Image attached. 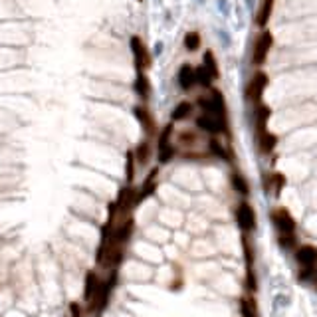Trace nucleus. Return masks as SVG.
<instances>
[{
	"label": "nucleus",
	"mask_w": 317,
	"mask_h": 317,
	"mask_svg": "<svg viewBox=\"0 0 317 317\" xmlns=\"http://www.w3.org/2000/svg\"><path fill=\"white\" fill-rule=\"evenodd\" d=\"M195 125H197L198 131L208 133V135H220V133H226L228 131V121L212 117V115H206V113L197 115L195 117Z\"/></svg>",
	"instance_id": "0eeeda50"
},
{
	"label": "nucleus",
	"mask_w": 317,
	"mask_h": 317,
	"mask_svg": "<svg viewBox=\"0 0 317 317\" xmlns=\"http://www.w3.org/2000/svg\"><path fill=\"white\" fill-rule=\"evenodd\" d=\"M270 117H272V111H270V107L264 105V103H260V105H256V115H254V125H256V135H262V133L270 131V129H268V123H270Z\"/></svg>",
	"instance_id": "ddd939ff"
},
{
	"label": "nucleus",
	"mask_w": 317,
	"mask_h": 317,
	"mask_svg": "<svg viewBox=\"0 0 317 317\" xmlns=\"http://www.w3.org/2000/svg\"><path fill=\"white\" fill-rule=\"evenodd\" d=\"M258 139V151L260 155H270V153L276 149V145H278V135H273L272 131H266V133H262V135H256Z\"/></svg>",
	"instance_id": "f3484780"
},
{
	"label": "nucleus",
	"mask_w": 317,
	"mask_h": 317,
	"mask_svg": "<svg viewBox=\"0 0 317 317\" xmlns=\"http://www.w3.org/2000/svg\"><path fill=\"white\" fill-rule=\"evenodd\" d=\"M151 145H149V141H143V143H139V147L135 149V161L137 165H147L149 161H151Z\"/></svg>",
	"instance_id": "b1692460"
},
{
	"label": "nucleus",
	"mask_w": 317,
	"mask_h": 317,
	"mask_svg": "<svg viewBox=\"0 0 317 317\" xmlns=\"http://www.w3.org/2000/svg\"><path fill=\"white\" fill-rule=\"evenodd\" d=\"M273 6H276V0H262L260 2V8L256 12V26H260L262 30L268 28L270 20L273 16Z\"/></svg>",
	"instance_id": "f8f14e48"
},
{
	"label": "nucleus",
	"mask_w": 317,
	"mask_h": 317,
	"mask_svg": "<svg viewBox=\"0 0 317 317\" xmlns=\"http://www.w3.org/2000/svg\"><path fill=\"white\" fill-rule=\"evenodd\" d=\"M195 70H197V86L204 88V90H212V83H214V79H216V77L212 76L204 66H197Z\"/></svg>",
	"instance_id": "5701e85b"
},
{
	"label": "nucleus",
	"mask_w": 317,
	"mask_h": 317,
	"mask_svg": "<svg viewBox=\"0 0 317 317\" xmlns=\"http://www.w3.org/2000/svg\"><path fill=\"white\" fill-rule=\"evenodd\" d=\"M197 105L200 107V111L206 113V115H212V117H218V119H222V121H228L224 95H222V91L216 90V88H212L208 95H200V97L197 99Z\"/></svg>",
	"instance_id": "f257e3e1"
},
{
	"label": "nucleus",
	"mask_w": 317,
	"mask_h": 317,
	"mask_svg": "<svg viewBox=\"0 0 317 317\" xmlns=\"http://www.w3.org/2000/svg\"><path fill=\"white\" fill-rule=\"evenodd\" d=\"M230 184H232V188H234L238 195H248V193H250V186H248L246 179H244L242 175H238V173H234V175L230 177Z\"/></svg>",
	"instance_id": "cd10ccee"
},
{
	"label": "nucleus",
	"mask_w": 317,
	"mask_h": 317,
	"mask_svg": "<svg viewBox=\"0 0 317 317\" xmlns=\"http://www.w3.org/2000/svg\"><path fill=\"white\" fill-rule=\"evenodd\" d=\"M208 153H210L212 157H216V159H222V161H226L228 157H230L226 147H222V143L218 139H210L208 141Z\"/></svg>",
	"instance_id": "bb28decb"
},
{
	"label": "nucleus",
	"mask_w": 317,
	"mask_h": 317,
	"mask_svg": "<svg viewBox=\"0 0 317 317\" xmlns=\"http://www.w3.org/2000/svg\"><path fill=\"white\" fill-rule=\"evenodd\" d=\"M155 191H157V171H153L151 177H149L147 181L141 184V188L137 191V200L141 202V200L149 198L151 195H155Z\"/></svg>",
	"instance_id": "412c9836"
},
{
	"label": "nucleus",
	"mask_w": 317,
	"mask_h": 317,
	"mask_svg": "<svg viewBox=\"0 0 317 317\" xmlns=\"http://www.w3.org/2000/svg\"><path fill=\"white\" fill-rule=\"evenodd\" d=\"M135 204H139V200H137V191L131 186V184L123 186V188L119 191V195H117V200L113 202L117 216H125V218L129 216V212L133 210Z\"/></svg>",
	"instance_id": "423d86ee"
},
{
	"label": "nucleus",
	"mask_w": 317,
	"mask_h": 317,
	"mask_svg": "<svg viewBox=\"0 0 317 317\" xmlns=\"http://www.w3.org/2000/svg\"><path fill=\"white\" fill-rule=\"evenodd\" d=\"M117 280H119V276H117V270H111L109 273V278L101 282V287H99V291H97V295L93 298V302L90 303V311L91 313H101L103 309L107 307V303H109V298H111V293H113V289L117 286Z\"/></svg>",
	"instance_id": "20e7f679"
},
{
	"label": "nucleus",
	"mask_w": 317,
	"mask_h": 317,
	"mask_svg": "<svg viewBox=\"0 0 317 317\" xmlns=\"http://www.w3.org/2000/svg\"><path fill=\"white\" fill-rule=\"evenodd\" d=\"M295 260L302 268H317V248L311 244H302L295 250Z\"/></svg>",
	"instance_id": "9b49d317"
},
{
	"label": "nucleus",
	"mask_w": 317,
	"mask_h": 317,
	"mask_svg": "<svg viewBox=\"0 0 317 317\" xmlns=\"http://www.w3.org/2000/svg\"><path fill=\"white\" fill-rule=\"evenodd\" d=\"M268 86H270V76L264 70H256L254 76L248 79L246 90H244L246 101H250L254 105H260L262 103V97H264V91L268 90Z\"/></svg>",
	"instance_id": "f03ea898"
},
{
	"label": "nucleus",
	"mask_w": 317,
	"mask_h": 317,
	"mask_svg": "<svg viewBox=\"0 0 317 317\" xmlns=\"http://www.w3.org/2000/svg\"><path fill=\"white\" fill-rule=\"evenodd\" d=\"M135 117L139 119V123L143 125V129L153 135L157 131V123H155V117L151 115V111L147 109V105H137L135 107Z\"/></svg>",
	"instance_id": "2eb2a0df"
},
{
	"label": "nucleus",
	"mask_w": 317,
	"mask_h": 317,
	"mask_svg": "<svg viewBox=\"0 0 317 317\" xmlns=\"http://www.w3.org/2000/svg\"><path fill=\"white\" fill-rule=\"evenodd\" d=\"M202 66H204V68H206V70H208V72H210L216 79L220 77L218 61H216V56H214V52H212V50H206V52H204V56H202Z\"/></svg>",
	"instance_id": "393cba45"
},
{
	"label": "nucleus",
	"mask_w": 317,
	"mask_h": 317,
	"mask_svg": "<svg viewBox=\"0 0 317 317\" xmlns=\"http://www.w3.org/2000/svg\"><path fill=\"white\" fill-rule=\"evenodd\" d=\"M270 220L273 222V226L278 228L280 234H295V218L289 214L287 208H276L270 212Z\"/></svg>",
	"instance_id": "6e6552de"
},
{
	"label": "nucleus",
	"mask_w": 317,
	"mask_h": 317,
	"mask_svg": "<svg viewBox=\"0 0 317 317\" xmlns=\"http://www.w3.org/2000/svg\"><path fill=\"white\" fill-rule=\"evenodd\" d=\"M272 48H273V34L266 28V30H262L258 34L256 42H254V50H252V64L256 66V70H260L268 61Z\"/></svg>",
	"instance_id": "7ed1b4c3"
},
{
	"label": "nucleus",
	"mask_w": 317,
	"mask_h": 317,
	"mask_svg": "<svg viewBox=\"0 0 317 317\" xmlns=\"http://www.w3.org/2000/svg\"><path fill=\"white\" fill-rule=\"evenodd\" d=\"M70 313H72L70 317H81V309H79L77 303H72V305H70Z\"/></svg>",
	"instance_id": "7c9ffc66"
},
{
	"label": "nucleus",
	"mask_w": 317,
	"mask_h": 317,
	"mask_svg": "<svg viewBox=\"0 0 317 317\" xmlns=\"http://www.w3.org/2000/svg\"><path fill=\"white\" fill-rule=\"evenodd\" d=\"M177 81L182 91H191L197 86V70L193 64H182L177 72Z\"/></svg>",
	"instance_id": "9d476101"
},
{
	"label": "nucleus",
	"mask_w": 317,
	"mask_h": 317,
	"mask_svg": "<svg viewBox=\"0 0 317 317\" xmlns=\"http://www.w3.org/2000/svg\"><path fill=\"white\" fill-rule=\"evenodd\" d=\"M240 315L242 317H258V305L254 298H244L240 302Z\"/></svg>",
	"instance_id": "a878e982"
},
{
	"label": "nucleus",
	"mask_w": 317,
	"mask_h": 317,
	"mask_svg": "<svg viewBox=\"0 0 317 317\" xmlns=\"http://www.w3.org/2000/svg\"><path fill=\"white\" fill-rule=\"evenodd\" d=\"M133 88H135V93L143 99V101H147L149 99V93H151V86H149V77L145 72H141V74H137L135 77V83H133Z\"/></svg>",
	"instance_id": "aec40b11"
},
{
	"label": "nucleus",
	"mask_w": 317,
	"mask_h": 317,
	"mask_svg": "<svg viewBox=\"0 0 317 317\" xmlns=\"http://www.w3.org/2000/svg\"><path fill=\"white\" fill-rule=\"evenodd\" d=\"M193 113H195V103L182 99V101H179L177 105L173 107V111H171V121H173V123H177V121H186L193 117Z\"/></svg>",
	"instance_id": "4468645a"
},
{
	"label": "nucleus",
	"mask_w": 317,
	"mask_h": 317,
	"mask_svg": "<svg viewBox=\"0 0 317 317\" xmlns=\"http://www.w3.org/2000/svg\"><path fill=\"white\" fill-rule=\"evenodd\" d=\"M135 153H127V163H125V177H127V184H131L135 179Z\"/></svg>",
	"instance_id": "c756f323"
},
{
	"label": "nucleus",
	"mask_w": 317,
	"mask_h": 317,
	"mask_svg": "<svg viewBox=\"0 0 317 317\" xmlns=\"http://www.w3.org/2000/svg\"><path fill=\"white\" fill-rule=\"evenodd\" d=\"M278 240H280V246H282L284 250H298V248H300L295 234H280Z\"/></svg>",
	"instance_id": "c85d7f7f"
},
{
	"label": "nucleus",
	"mask_w": 317,
	"mask_h": 317,
	"mask_svg": "<svg viewBox=\"0 0 317 317\" xmlns=\"http://www.w3.org/2000/svg\"><path fill=\"white\" fill-rule=\"evenodd\" d=\"M182 46H184L186 52H197V50H200V46H202V36H200V32H197V30L186 32L184 38H182Z\"/></svg>",
	"instance_id": "4be33fe9"
},
{
	"label": "nucleus",
	"mask_w": 317,
	"mask_h": 317,
	"mask_svg": "<svg viewBox=\"0 0 317 317\" xmlns=\"http://www.w3.org/2000/svg\"><path fill=\"white\" fill-rule=\"evenodd\" d=\"M177 155H179V149L173 145V141H171V143H161V145H157V159H159L161 165L171 163Z\"/></svg>",
	"instance_id": "a211bd4d"
},
{
	"label": "nucleus",
	"mask_w": 317,
	"mask_h": 317,
	"mask_svg": "<svg viewBox=\"0 0 317 317\" xmlns=\"http://www.w3.org/2000/svg\"><path fill=\"white\" fill-rule=\"evenodd\" d=\"M236 222L242 232H254L256 228V212L248 202H242L236 208Z\"/></svg>",
	"instance_id": "1a4fd4ad"
},
{
	"label": "nucleus",
	"mask_w": 317,
	"mask_h": 317,
	"mask_svg": "<svg viewBox=\"0 0 317 317\" xmlns=\"http://www.w3.org/2000/svg\"><path fill=\"white\" fill-rule=\"evenodd\" d=\"M177 141H179V147L195 149L198 143H200V135H198L197 131H193V129H184V131H179Z\"/></svg>",
	"instance_id": "6ab92c4d"
},
{
	"label": "nucleus",
	"mask_w": 317,
	"mask_h": 317,
	"mask_svg": "<svg viewBox=\"0 0 317 317\" xmlns=\"http://www.w3.org/2000/svg\"><path fill=\"white\" fill-rule=\"evenodd\" d=\"M129 46H131V54H133V64L137 68V74L147 72L149 66H151V54H149L147 44L143 42V38L141 36H131Z\"/></svg>",
	"instance_id": "39448f33"
},
{
	"label": "nucleus",
	"mask_w": 317,
	"mask_h": 317,
	"mask_svg": "<svg viewBox=\"0 0 317 317\" xmlns=\"http://www.w3.org/2000/svg\"><path fill=\"white\" fill-rule=\"evenodd\" d=\"M83 300L88 303L93 302V298L97 295V291H99V287H101V280L97 278V273L95 272H88L86 276V284H83Z\"/></svg>",
	"instance_id": "dca6fc26"
}]
</instances>
